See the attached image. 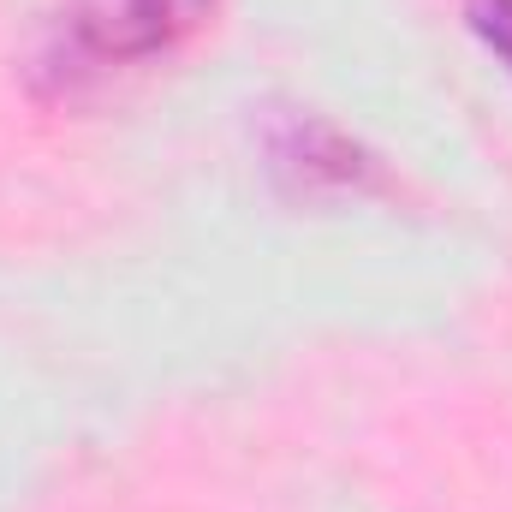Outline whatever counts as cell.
Wrapping results in <instances>:
<instances>
[{
  "label": "cell",
  "mask_w": 512,
  "mask_h": 512,
  "mask_svg": "<svg viewBox=\"0 0 512 512\" xmlns=\"http://www.w3.org/2000/svg\"><path fill=\"white\" fill-rule=\"evenodd\" d=\"M465 18H471L477 42L512 72V0H465Z\"/></svg>",
  "instance_id": "cell-3"
},
{
  "label": "cell",
  "mask_w": 512,
  "mask_h": 512,
  "mask_svg": "<svg viewBox=\"0 0 512 512\" xmlns=\"http://www.w3.org/2000/svg\"><path fill=\"white\" fill-rule=\"evenodd\" d=\"M215 0H60L42 42V72L66 90L84 78H108L143 60L173 54L191 30H203Z\"/></svg>",
  "instance_id": "cell-1"
},
{
  "label": "cell",
  "mask_w": 512,
  "mask_h": 512,
  "mask_svg": "<svg viewBox=\"0 0 512 512\" xmlns=\"http://www.w3.org/2000/svg\"><path fill=\"white\" fill-rule=\"evenodd\" d=\"M268 167L286 191L298 197H322V191H364L370 185V155L346 137V131L322 126L310 114H292L268 131Z\"/></svg>",
  "instance_id": "cell-2"
}]
</instances>
